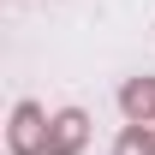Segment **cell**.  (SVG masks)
<instances>
[{"instance_id":"obj_1","label":"cell","mask_w":155,"mask_h":155,"mask_svg":"<svg viewBox=\"0 0 155 155\" xmlns=\"http://www.w3.org/2000/svg\"><path fill=\"white\" fill-rule=\"evenodd\" d=\"M12 155H48V131H42L36 101H18V114H12Z\"/></svg>"},{"instance_id":"obj_2","label":"cell","mask_w":155,"mask_h":155,"mask_svg":"<svg viewBox=\"0 0 155 155\" xmlns=\"http://www.w3.org/2000/svg\"><path fill=\"white\" fill-rule=\"evenodd\" d=\"M84 131H90V119L78 114V107H66L54 119V131H48V155H78L84 149Z\"/></svg>"},{"instance_id":"obj_3","label":"cell","mask_w":155,"mask_h":155,"mask_svg":"<svg viewBox=\"0 0 155 155\" xmlns=\"http://www.w3.org/2000/svg\"><path fill=\"white\" fill-rule=\"evenodd\" d=\"M119 101H125V114L143 119V125L155 119V84H125V90H119Z\"/></svg>"},{"instance_id":"obj_4","label":"cell","mask_w":155,"mask_h":155,"mask_svg":"<svg viewBox=\"0 0 155 155\" xmlns=\"http://www.w3.org/2000/svg\"><path fill=\"white\" fill-rule=\"evenodd\" d=\"M114 155H155V137H149V131H143V119H137L131 131L119 137V149H114Z\"/></svg>"}]
</instances>
